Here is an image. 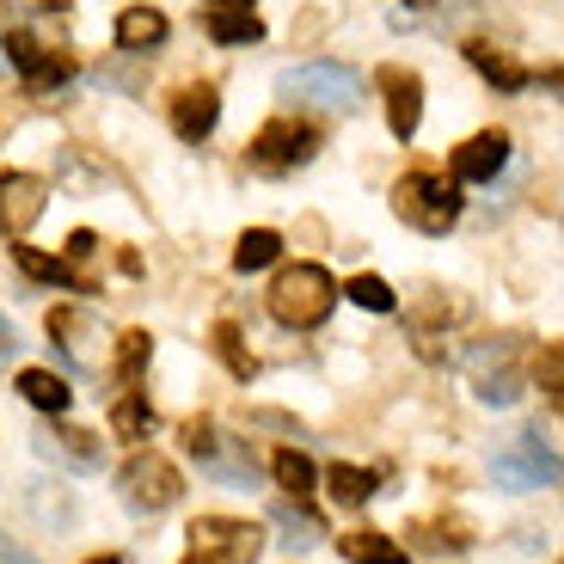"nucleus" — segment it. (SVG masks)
Returning <instances> with one entry per match:
<instances>
[{
    "label": "nucleus",
    "mask_w": 564,
    "mask_h": 564,
    "mask_svg": "<svg viewBox=\"0 0 564 564\" xmlns=\"http://www.w3.org/2000/svg\"><path fill=\"white\" fill-rule=\"evenodd\" d=\"M338 307V282L325 264H289L270 282V319L289 325V332H313V325L332 319Z\"/></svg>",
    "instance_id": "obj_1"
},
{
    "label": "nucleus",
    "mask_w": 564,
    "mask_h": 564,
    "mask_svg": "<svg viewBox=\"0 0 564 564\" xmlns=\"http://www.w3.org/2000/svg\"><path fill=\"white\" fill-rule=\"evenodd\" d=\"M393 215L405 227H417V234H448V227L460 221V184L430 172V166L405 172V178L393 184Z\"/></svg>",
    "instance_id": "obj_2"
},
{
    "label": "nucleus",
    "mask_w": 564,
    "mask_h": 564,
    "mask_svg": "<svg viewBox=\"0 0 564 564\" xmlns=\"http://www.w3.org/2000/svg\"><path fill=\"white\" fill-rule=\"evenodd\" d=\"M276 93L313 111H356L362 105V74L344 68V62H295V68L276 74Z\"/></svg>",
    "instance_id": "obj_3"
},
{
    "label": "nucleus",
    "mask_w": 564,
    "mask_h": 564,
    "mask_svg": "<svg viewBox=\"0 0 564 564\" xmlns=\"http://www.w3.org/2000/svg\"><path fill=\"white\" fill-rule=\"evenodd\" d=\"M313 154H319V129H313L307 117H270L252 135V148H246L252 172H295V166H307Z\"/></svg>",
    "instance_id": "obj_4"
},
{
    "label": "nucleus",
    "mask_w": 564,
    "mask_h": 564,
    "mask_svg": "<svg viewBox=\"0 0 564 564\" xmlns=\"http://www.w3.org/2000/svg\"><path fill=\"white\" fill-rule=\"evenodd\" d=\"M117 491H123L129 509H148V516H160V509H172L184 497V479H178V466L166 460V454L154 448H141L123 460V473H117Z\"/></svg>",
    "instance_id": "obj_5"
},
{
    "label": "nucleus",
    "mask_w": 564,
    "mask_h": 564,
    "mask_svg": "<svg viewBox=\"0 0 564 564\" xmlns=\"http://www.w3.org/2000/svg\"><path fill=\"white\" fill-rule=\"evenodd\" d=\"M191 546L209 552V558H221V564H258L264 528L240 522V516H197V522H191Z\"/></svg>",
    "instance_id": "obj_6"
},
{
    "label": "nucleus",
    "mask_w": 564,
    "mask_h": 564,
    "mask_svg": "<svg viewBox=\"0 0 564 564\" xmlns=\"http://www.w3.org/2000/svg\"><path fill=\"white\" fill-rule=\"evenodd\" d=\"M491 473H497V485H509V491H534V485L558 479V460H552L546 442H540L534 430H528V436H516L503 454H497Z\"/></svg>",
    "instance_id": "obj_7"
},
{
    "label": "nucleus",
    "mask_w": 564,
    "mask_h": 564,
    "mask_svg": "<svg viewBox=\"0 0 564 564\" xmlns=\"http://www.w3.org/2000/svg\"><path fill=\"white\" fill-rule=\"evenodd\" d=\"M473 387H479L485 405H516L522 399V368H516V338H497L491 350L473 356Z\"/></svg>",
    "instance_id": "obj_8"
},
{
    "label": "nucleus",
    "mask_w": 564,
    "mask_h": 564,
    "mask_svg": "<svg viewBox=\"0 0 564 564\" xmlns=\"http://www.w3.org/2000/svg\"><path fill=\"white\" fill-rule=\"evenodd\" d=\"M43 209H50V184L37 172H0V227L13 240H25Z\"/></svg>",
    "instance_id": "obj_9"
},
{
    "label": "nucleus",
    "mask_w": 564,
    "mask_h": 564,
    "mask_svg": "<svg viewBox=\"0 0 564 564\" xmlns=\"http://www.w3.org/2000/svg\"><path fill=\"white\" fill-rule=\"evenodd\" d=\"M184 448L197 454L215 479H252V454L234 448V442H221V430H215L209 417H191V423H184Z\"/></svg>",
    "instance_id": "obj_10"
},
{
    "label": "nucleus",
    "mask_w": 564,
    "mask_h": 564,
    "mask_svg": "<svg viewBox=\"0 0 564 564\" xmlns=\"http://www.w3.org/2000/svg\"><path fill=\"white\" fill-rule=\"evenodd\" d=\"M50 338H56L62 356L80 362V368H99V356H105L99 313H86V307H56V313H50Z\"/></svg>",
    "instance_id": "obj_11"
},
{
    "label": "nucleus",
    "mask_w": 564,
    "mask_h": 564,
    "mask_svg": "<svg viewBox=\"0 0 564 564\" xmlns=\"http://www.w3.org/2000/svg\"><path fill=\"white\" fill-rule=\"evenodd\" d=\"M509 160V135L503 129H479L473 141L454 148V184H491Z\"/></svg>",
    "instance_id": "obj_12"
},
{
    "label": "nucleus",
    "mask_w": 564,
    "mask_h": 564,
    "mask_svg": "<svg viewBox=\"0 0 564 564\" xmlns=\"http://www.w3.org/2000/svg\"><path fill=\"white\" fill-rule=\"evenodd\" d=\"M7 56H13V68L25 74L31 93H50V86L74 80V62L68 56H50V50H43L37 37H25V31H13V37H7Z\"/></svg>",
    "instance_id": "obj_13"
},
{
    "label": "nucleus",
    "mask_w": 564,
    "mask_h": 564,
    "mask_svg": "<svg viewBox=\"0 0 564 564\" xmlns=\"http://www.w3.org/2000/svg\"><path fill=\"white\" fill-rule=\"evenodd\" d=\"M381 93H387V123H393V135L411 141L423 123V80L411 68H381Z\"/></svg>",
    "instance_id": "obj_14"
},
{
    "label": "nucleus",
    "mask_w": 564,
    "mask_h": 564,
    "mask_svg": "<svg viewBox=\"0 0 564 564\" xmlns=\"http://www.w3.org/2000/svg\"><path fill=\"white\" fill-rule=\"evenodd\" d=\"M215 117H221V99H215V86H178L172 93V135L178 141H203L215 129Z\"/></svg>",
    "instance_id": "obj_15"
},
{
    "label": "nucleus",
    "mask_w": 564,
    "mask_h": 564,
    "mask_svg": "<svg viewBox=\"0 0 564 564\" xmlns=\"http://www.w3.org/2000/svg\"><path fill=\"white\" fill-rule=\"evenodd\" d=\"M466 62H473V68H479L485 80L497 86V93H522V86L534 80V74L522 68V62H516V56H503V50H497V43H485V37H473V43H466Z\"/></svg>",
    "instance_id": "obj_16"
},
{
    "label": "nucleus",
    "mask_w": 564,
    "mask_h": 564,
    "mask_svg": "<svg viewBox=\"0 0 564 564\" xmlns=\"http://www.w3.org/2000/svg\"><path fill=\"white\" fill-rule=\"evenodd\" d=\"M381 491V473H375V466H332V473H325V497H332V503L338 509H362L368 497Z\"/></svg>",
    "instance_id": "obj_17"
},
{
    "label": "nucleus",
    "mask_w": 564,
    "mask_h": 564,
    "mask_svg": "<svg viewBox=\"0 0 564 564\" xmlns=\"http://www.w3.org/2000/svg\"><path fill=\"white\" fill-rule=\"evenodd\" d=\"M117 43H123L129 56L160 50V43H166V13H154V7H129V13H117Z\"/></svg>",
    "instance_id": "obj_18"
},
{
    "label": "nucleus",
    "mask_w": 564,
    "mask_h": 564,
    "mask_svg": "<svg viewBox=\"0 0 564 564\" xmlns=\"http://www.w3.org/2000/svg\"><path fill=\"white\" fill-rule=\"evenodd\" d=\"M19 270L37 276V282H56V289H74V295H93V289H99L80 264H68V258H43V252H31V246H19Z\"/></svg>",
    "instance_id": "obj_19"
},
{
    "label": "nucleus",
    "mask_w": 564,
    "mask_h": 564,
    "mask_svg": "<svg viewBox=\"0 0 564 564\" xmlns=\"http://www.w3.org/2000/svg\"><path fill=\"white\" fill-rule=\"evenodd\" d=\"M203 31H209L215 43H227V50H240V43H258V37H264V25H258L252 7H209Z\"/></svg>",
    "instance_id": "obj_20"
},
{
    "label": "nucleus",
    "mask_w": 564,
    "mask_h": 564,
    "mask_svg": "<svg viewBox=\"0 0 564 564\" xmlns=\"http://www.w3.org/2000/svg\"><path fill=\"white\" fill-rule=\"evenodd\" d=\"M19 399L25 405H37V411H50V417H62L68 411V381L62 375H50V368H19Z\"/></svg>",
    "instance_id": "obj_21"
},
{
    "label": "nucleus",
    "mask_w": 564,
    "mask_h": 564,
    "mask_svg": "<svg viewBox=\"0 0 564 564\" xmlns=\"http://www.w3.org/2000/svg\"><path fill=\"white\" fill-rule=\"evenodd\" d=\"M37 454L62 466H99V436H86V430H43Z\"/></svg>",
    "instance_id": "obj_22"
},
{
    "label": "nucleus",
    "mask_w": 564,
    "mask_h": 564,
    "mask_svg": "<svg viewBox=\"0 0 564 564\" xmlns=\"http://www.w3.org/2000/svg\"><path fill=\"white\" fill-rule=\"evenodd\" d=\"M338 552H344L350 564H411L405 546H399V540H387V534H375V528H356V534H344Z\"/></svg>",
    "instance_id": "obj_23"
},
{
    "label": "nucleus",
    "mask_w": 564,
    "mask_h": 564,
    "mask_svg": "<svg viewBox=\"0 0 564 564\" xmlns=\"http://www.w3.org/2000/svg\"><path fill=\"white\" fill-rule=\"evenodd\" d=\"M111 430L123 442H148L154 436V405H148V393H123L111 405Z\"/></svg>",
    "instance_id": "obj_24"
},
{
    "label": "nucleus",
    "mask_w": 564,
    "mask_h": 564,
    "mask_svg": "<svg viewBox=\"0 0 564 564\" xmlns=\"http://www.w3.org/2000/svg\"><path fill=\"white\" fill-rule=\"evenodd\" d=\"M276 258H282V240L270 234V227H246L240 246H234V270H246V276L264 270V264H276Z\"/></svg>",
    "instance_id": "obj_25"
},
{
    "label": "nucleus",
    "mask_w": 564,
    "mask_h": 564,
    "mask_svg": "<svg viewBox=\"0 0 564 564\" xmlns=\"http://www.w3.org/2000/svg\"><path fill=\"white\" fill-rule=\"evenodd\" d=\"M215 356H221L227 375H240V381H252V375H258V356L246 350V338H240V325H234V319H215Z\"/></svg>",
    "instance_id": "obj_26"
},
{
    "label": "nucleus",
    "mask_w": 564,
    "mask_h": 564,
    "mask_svg": "<svg viewBox=\"0 0 564 564\" xmlns=\"http://www.w3.org/2000/svg\"><path fill=\"white\" fill-rule=\"evenodd\" d=\"M270 516H276V528H282V534H289V540H282V546H295V552H307V546H319V522H313V516H307V509H301V503H276V509H270Z\"/></svg>",
    "instance_id": "obj_27"
},
{
    "label": "nucleus",
    "mask_w": 564,
    "mask_h": 564,
    "mask_svg": "<svg viewBox=\"0 0 564 564\" xmlns=\"http://www.w3.org/2000/svg\"><path fill=\"white\" fill-rule=\"evenodd\" d=\"M270 473H276L282 491H295V503L313 491V460L301 448H276V460H270Z\"/></svg>",
    "instance_id": "obj_28"
},
{
    "label": "nucleus",
    "mask_w": 564,
    "mask_h": 564,
    "mask_svg": "<svg viewBox=\"0 0 564 564\" xmlns=\"http://www.w3.org/2000/svg\"><path fill=\"white\" fill-rule=\"evenodd\" d=\"M148 356H154V338H148V332H123V338H117V381L135 387V375L148 368Z\"/></svg>",
    "instance_id": "obj_29"
},
{
    "label": "nucleus",
    "mask_w": 564,
    "mask_h": 564,
    "mask_svg": "<svg viewBox=\"0 0 564 564\" xmlns=\"http://www.w3.org/2000/svg\"><path fill=\"white\" fill-rule=\"evenodd\" d=\"M344 295H350L356 307H368V313H393V301H399L381 276H350V282H344Z\"/></svg>",
    "instance_id": "obj_30"
},
{
    "label": "nucleus",
    "mask_w": 564,
    "mask_h": 564,
    "mask_svg": "<svg viewBox=\"0 0 564 564\" xmlns=\"http://www.w3.org/2000/svg\"><path fill=\"white\" fill-rule=\"evenodd\" d=\"M534 375H540V387L552 393V405L564 411V344H546V350L534 356Z\"/></svg>",
    "instance_id": "obj_31"
},
{
    "label": "nucleus",
    "mask_w": 564,
    "mask_h": 564,
    "mask_svg": "<svg viewBox=\"0 0 564 564\" xmlns=\"http://www.w3.org/2000/svg\"><path fill=\"white\" fill-rule=\"evenodd\" d=\"M43 491H50V497H31V509H37L43 522L68 528V522H74V503H68V497H62V485H43Z\"/></svg>",
    "instance_id": "obj_32"
},
{
    "label": "nucleus",
    "mask_w": 564,
    "mask_h": 564,
    "mask_svg": "<svg viewBox=\"0 0 564 564\" xmlns=\"http://www.w3.org/2000/svg\"><path fill=\"white\" fill-rule=\"evenodd\" d=\"M0 564H37V558L25 546H13V540H0Z\"/></svg>",
    "instance_id": "obj_33"
},
{
    "label": "nucleus",
    "mask_w": 564,
    "mask_h": 564,
    "mask_svg": "<svg viewBox=\"0 0 564 564\" xmlns=\"http://www.w3.org/2000/svg\"><path fill=\"white\" fill-rule=\"evenodd\" d=\"M540 86H552V93H564V68H540Z\"/></svg>",
    "instance_id": "obj_34"
},
{
    "label": "nucleus",
    "mask_w": 564,
    "mask_h": 564,
    "mask_svg": "<svg viewBox=\"0 0 564 564\" xmlns=\"http://www.w3.org/2000/svg\"><path fill=\"white\" fill-rule=\"evenodd\" d=\"M13 350V325H7V313H0V356Z\"/></svg>",
    "instance_id": "obj_35"
},
{
    "label": "nucleus",
    "mask_w": 564,
    "mask_h": 564,
    "mask_svg": "<svg viewBox=\"0 0 564 564\" xmlns=\"http://www.w3.org/2000/svg\"><path fill=\"white\" fill-rule=\"evenodd\" d=\"M25 7H50V13H62V7H74V0H25Z\"/></svg>",
    "instance_id": "obj_36"
},
{
    "label": "nucleus",
    "mask_w": 564,
    "mask_h": 564,
    "mask_svg": "<svg viewBox=\"0 0 564 564\" xmlns=\"http://www.w3.org/2000/svg\"><path fill=\"white\" fill-rule=\"evenodd\" d=\"M184 564H221V558H209V552H191V558H184Z\"/></svg>",
    "instance_id": "obj_37"
},
{
    "label": "nucleus",
    "mask_w": 564,
    "mask_h": 564,
    "mask_svg": "<svg viewBox=\"0 0 564 564\" xmlns=\"http://www.w3.org/2000/svg\"><path fill=\"white\" fill-rule=\"evenodd\" d=\"M86 564H123V558H117V552H99V558H86Z\"/></svg>",
    "instance_id": "obj_38"
},
{
    "label": "nucleus",
    "mask_w": 564,
    "mask_h": 564,
    "mask_svg": "<svg viewBox=\"0 0 564 564\" xmlns=\"http://www.w3.org/2000/svg\"><path fill=\"white\" fill-rule=\"evenodd\" d=\"M209 7H252V0H209Z\"/></svg>",
    "instance_id": "obj_39"
},
{
    "label": "nucleus",
    "mask_w": 564,
    "mask_h": 564,
    "mask_svg": "<svg viewBox=\"0 0 564 564\" xmlns=\"http://www.w3.org/2000/svg\"><path fill=\"white\" fill-rule=\"evenodd\" d=\"M558 564H564V558H558Z\"/></svg>",
    "instance_id": "obj_40"
}]
</instances>
